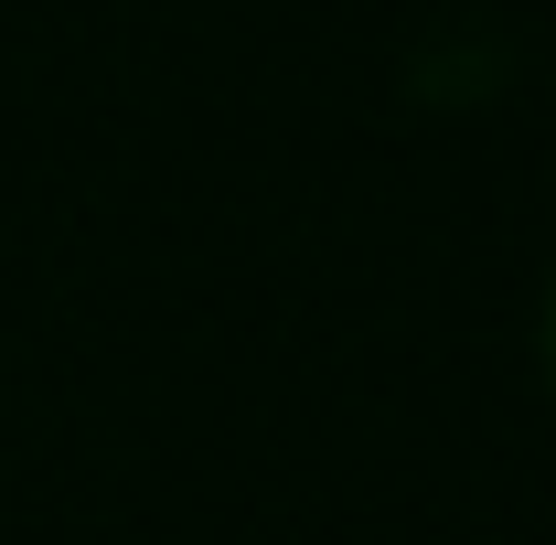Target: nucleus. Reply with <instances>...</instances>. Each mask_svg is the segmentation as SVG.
<instances>
[{
    "label": "nucleus",
    "instance_id": "1",
    "mask_svg": "<svg viewBox=\"0 0 556 545\" xmlns=\"http://www.w3.org/2000/svg\"><path fill=\"white\" fill-rule=\"evenodd\" d=\"M546 375H556V289H546Z\"/></svg>",
    "mask_w": 556,
    "mask_h": 545
}]
</instances>
